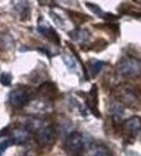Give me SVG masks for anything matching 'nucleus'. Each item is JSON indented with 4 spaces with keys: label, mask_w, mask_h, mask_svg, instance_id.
Instances as JSON below:
<instances>
[{
    "label": "nucleus",
    "mask_w": 141,
    "mask_h": 156,
    "mask_svg": "<svg viewBox=\"0 0 141 156\" xmlns=\"http://www.w3.org/2000/svg\"><path fill=\"white\" fill-rule=\"evenodd\" d=\"M34 90L30 87L18 85L9 93V103L16 108H22L32 102Z\"/></svg>",
    "instance_id": "nucleus-1"
},
{
    "label": "nucleus",
    "mask_w": 141,
    "mask_h": 156,
    "mask_svg": "<svg viewBox=\"0 0 141 156\" xmlns=\"http://www.w3.org/2000/svg\"><path fill=\"white\" fill-rule=\"evenodd\" d=\"M65 150L70 156H78L87 150L86 138L82 133L71 132L65 139Z\"/></svg>",
    "instance_id": "nucleus-2"
},
{
    "label": "nucleus",
    "mask_w": 141,
    "mask_h": 156,
    "mask_svg": "<svg viewBox=\"0 0 141 156\" xmlns=\"http://www.w3.org/2000/svg\"><path fill=\"white\" fill-rule=\"evenodd\" d=\"M117 70L124 77H137L141 75V61L132 57H123L118 63Z\"/></svg>",
    "instance_id": "nucleus-3"
},
{
    "label": "nucleus",
    "mask_w": 141,
    "mask_h": 156,
    "mask_svg": "<svg viewBox=\"0 0 141 156\" xmlns=\"http://www.w3.org/2000/svg\"><path fill=\"white\" fill-rule=\"evenodd\" d=\"M34 133H35L36 142L40 147H49L50 144L54 142L56 132H54V128L50 124L43 122V124L39 126Z\"/></svg>",
    "instance_id": "nucleus-4"
},
{
    "label": "nucleus",
    "mask_w": 141,
    "mask_h": 156,
    "mask_svg": "<svg viewBox=\"0 0 141 156\" xmlns=\"http://www.w3.org/2000/svg\"><path fill=\"white\" fill-rule=\"evenodd\" d=\"M123 132L128 137L136 138L141 133V119L139 116H132V118L127 119L123 124Z\"/></svg>",
    "instance_id": "nucleus-5"
},
{
    "label": "nucleus",
    "mask_w": 141,
    "mask_h": 156,
    "mask_svg": "<svg viewBox=\"0 0 141 156\" xmlns=\"http://www.w3.org/2000/svg\"><path fill=\"white\" fill-rule=\"evenodd\" d=\"M119 99L123 102V103H126L128 106H135L137 103V94L135 93L131 88H121V90H119Z\"/></svg>",
    "instance_id": "nucleus-6"
},
{
    "label": "nucleus",
    "mask_w": 141,
    "mask_h": 156,
    "mask_svg": "<svg viewBox=\"0 0 141 156\" xmlns=\"http://www.w3.org/2000/svg\"><path fill=\"white\" fill-rule=\"evenodd\" d=\"M9 137L12 138L14 144H24L30 139V132L26 128H18V129L12 130Z\"/></svg>",
    "instance_id": "nucleus-7"
},
{
    "label": "nucleus",
    "mask_w": 141,
    "mask_h": 156,
    "mask_svg": "<svg viewBox=\"0 0 141 156\" xmlns=\"http://www.w3.org/2000/svg\"><path fill=\"white\" fill-rule=\"evenodd\" d=\"M84 156H111L109 148L104 144H92L87 147Z\"/></svg>",
    "instance_id": "nucleus-8"
},
{
    "label": "nucleus",
    "mask_w": 141,
    "mask_h": 156,
    "mask_svg": "<svg viewBox=\"0 0 141 156\" xmlns=\"http://www.w3.org/2000/svg\"><path fill=\"white\" fill-rule=\"evenodd\" d=\"M105 66H106V63L101 62V61H97V59L89 61V62H88V72H89V75H91L92 77L97 76L100 74V71L102 70Z\"/></svg>",
    "instance_id": "nucleus-9"
},
{
    "label": "nucleus",
    "mask_w": 141,
    "mask_h": 156,
    "mask_svg": "<svg viewBox=\"0 0 141 156\" xmlns=\"http://www.w3.org/2000/svg\"><path fill=\"white\" fill-rule=\"evenodd\" d=\"M56 92H57V89H56V85L52 84V83H46V84H43L40 88H39V93L42 94L43 98H52Z\"/></svg>",
    "instance_id": "nucleus-10"
},
{
    "label": "nucleus",
    "mask_w": 141,
    "mask_h": 156,
    "mask_svg": "<svg viewBox=\"0 0 141 156\" xmlns=\"http://www.w3.org/2000/svg\"><path fill=\"white\" fill-rule=\"evenodd\" d=\"M111 115H113V119L115 120V122H121L123 120V115H124V107L123 105L114 102L111 105Z\"/></svg>",
    "instance_id": "nucleus-11"
},
{
    "label": "nucleus",
    "mask_w": 141,
    "mask_h": 156,
    "mask_svg": "<svg viewBox=\"0 0 141 156\" xmlns=\"http://www.w3.org/2000/svg\"><path fill=\"white\" fill-rule=\"evenodd\" d=\"M62 58H64V62H65L66 66H67V69H69L70 71H76L78 63H76V61H75V58L72 57V55H70V54H64Z\"/></svg>",
    "instance_id": "nucleus-12"
},
{
    "label": "nucleus",
    "mask_w": 141,
    "mask_h": 156,
    "mask_svg": "<svg viewBox=\"0 0 141 156\" xmlns=\"http://www.w3.org/2000/svg\"><path fill=\"white\" fill-rule=\"evenodd\" d=\"M14 8L18 10V13L22 16L29 12V3L27 2H20V3H14Z\"/></svg>",
    "instance_id": "nucleus-13"
},
{
    "label": "nucleus",
    "mask_w": 141,
    "mask_h": 156,
    "mask_svg": "<svg viewBox=\"0 0 141 156\" xmlns=\"http://www.w3.org/2000/svg\"><path fill=\"white\" fill-rule=\"evenodd\" d=\"M0 83H2L4 87H9L12 84V75L8 74V72H2V74H0Z\"/></svg>",
    "instance_id": "nucleus-14"
},
{
    "label": "nucleus",
    "mask_w": 141,
    "mask_h": 156,
    "mask_svg": "<svg viewBox=\"0 0 141 156\" xmlns=\"http://www.w3.org/2000/svg\"><path fill=\"white\" fill-rule=\"evenodd\" d=\"M10 144H14V142L12 141V138L10 137H7V138H4L2 142H0V156H2L4 154V151L7 150L8 146H10Z\"/></svg>",
    "instance_id": "nucleus-15"
},
{
    "label": "nucleus",
    "mask_w": 141,
    "mask_h": 156,
    "mask_svg": "<svg viewBox=\"0 0 141 156\" xmlns=\"http://www.w3.org/2000/svg\"><path fill=\"white\" fill-rule=\"evenodd\" d=\"M75 34H76L75 39L79 40V41H84V40H87V39L89 37L88 32L86 30H78V31H75Z\"/></svg>",
    "instance_id": "nucleus-16"
}]
</instances>
